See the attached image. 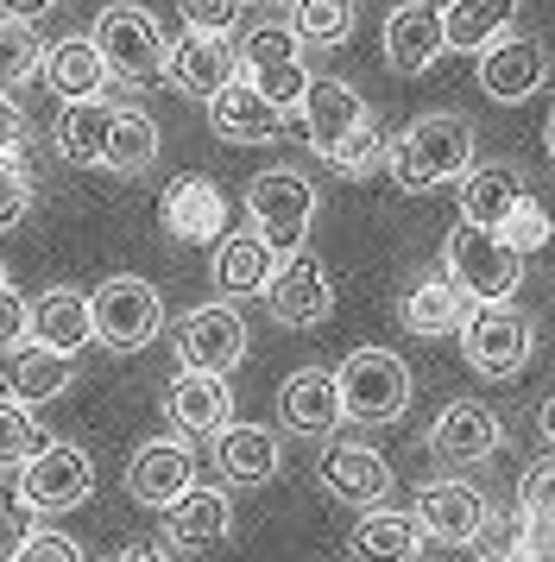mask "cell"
Wrapping results in <instances>:
<instances>
[{"instance_id": "1", "label": "cell", "mask_w": 555, "mask_h": 562, "mask_svg": "<svg viewBox=\"0 0 555 562\" xmlns=\"http://www.w3.org/2000/svg\"><path fill=\"white\" fill-rule=\"evenodd\" d=\"M467 165H474V127L461 114H417L385 146V171L398 178L404 196H429V190L454 183Z\"/></svg>"}, {"instance_id": "2", "label": "cell", "mask_w": 555, "mask_h": 562, "mask_svg": "<svg viewBox=\"0 0 555 562\" xmlns=\"http://www.w3.org/2000/svg\"><path fill=\"white\" fill-rule=\"evenodd\" d=\"M89 38H95V52H101V64H107L114 82H126V89L165 82V52H171V38H165V26H158L151 7H139V0L101 7Z\"/></svg>"}, {"instance_id": "3", "label": "cell", "mask_w": 555, "mask_h": 562, "mask_svg": "<svg viewBox=\"0 0 555 562\" xmlns=\"http://www.w3.org/2000/svg\"><path fill=\"white\" fill-rule=\"evenodd\" d=\"M442 266L474 304H505L524 284V254L499 228H479V222H454L449 240H442Z\"/></svg>"}, {"instance_id": "4", "label": "cell", "mask_w": 555, "mask_h": 562, "mask_svg": "<svg viewBox=\"0 0 555 562\" xmlns=\"http://www.w3.org/2000/svg\"><path fill=\"white\" fill-rule=\"evenodd\" d=\"M89 316H95V341L101 348H114V355H146L151 341L165 335V297H158V284L133 279H101L89 291Z\"/></svg>"}, {"instance_id": "5", "label": "cell", "mask_w": 555, "mask_h": 562, "mask_svg": "<svg viewBox=\"0 0 555 562\" xmlns=\"http://www.w3.org/2000/svg\"><path fill=\"white\" fill-rule=\"evenodd\" d=\"M247 222L265 240H272V254H297L303 240H309V222H316V183L291 171V165H272V171H259L247 183Z\"/></svg>"}, {"instance_id": "6", "label": "cell", "mask_w": 555, "mask_h": 562, "mask_svg": "<svg viewBox=\"0 0 555 562\" xmlns=\"http://www.w3.org/2000/svg\"><path fill=\"white\" fill-rule=\"evenodd\" d=\"M335 385H341V411L348 424H392L410 405V367H404L392 348H353L341 367H335Z\"/></svg>"}, {"instance_id": "7", "label": "cell", "mask_w": 555, "mask_h": 562, "mask_svg": "<svg viewBox=\"0 0 555 562\" xmlns=\"http://www.w3.org/2000/svg\"><path fill=\"white\" fill-rule=\"evenodd\" d=\"M530 348H536V329H530V316L511 297L505 304H474L467 323H461V355H467V367L479 380H518Z\"/></svg>"}, {"instance_id": "8", "label": "cell", "mask_w": 555, "mask_h": 562, "mask_svg": "<svg viewBox=\"0 0 555 562\" xmlns=\"http://www.w3.org/2000/svg\"><path fill=\"white\" fill-rule=\"evenodd\" d=\"M13 474H20V493L32 499V512H76L95 493V461H89V449H76V442H45Z\"/></svg>"}, {"instance_id": "9", "label": "cell", "mask_w": 555, "mask_h": 562, "mask_svg": "<svg viewBox=\"0 0 555 562\" xmlns=\"http://www.w3.org/2000/svg\"><path fill=\"white\" fill-rule=\"evenodd\" d=\"M247 341H252L247 316L234 310V297L183 310V323H177V360L183 367H202V373H234L247 360Z\"/></svg>"}, {"instance_id": "10", "label": "cell", "mask_w": 555, "mask_h": 562, "mask_svg": "<svg viewBox=\"0 0 555 562\" xmlns=\"http://www.w3.org/2000/svg\"><path fill=\"white\" fill-rule=\"evenodd\" d=\"M265 304H272V316L284 329H316V323L335 316V279H328L322 259L297 247V254L278 259L272 284H265Z\"/></svg>"}, {"instance_id": "11", "label": "cell", "mask_w": 555, "mask_h": 562, "mask_svg": "<svg viewBox=\"0 0 555 562\" xmlns=\"http://www.w3.org/2000/svg\"><path fill=\"white\" fill-rule=\"evenodd\" d=\"M240 77V45H234V32H190L177 38L171 52H165V82H171L177 95H196L208 102L215 89Z\"/></svg>"}, {"instance_id": "12", "label": "cell", "mask_w": 555, "mask_h": 562, "mask_svg": "<svg viewBox=\"0 0 555 562\" xmlns=\"http://www.w3.org/2000/svg\"><path fill=\"white\" fill-rule=\"evenodd\" d=\"M410 512H417L423 537L449 543V550L479 543L486 525H492V499H486L479 486H467V481H423V493H417V506Z\"/></svg>"}, {"instance_id": "13", "label": "cell", "mask_w": 555, "mask_h": 562, "mask_svg": "<svg viewBox=\"0 0 555 562\" xmlns=\"http://www.w3.org/2000/svg\"><path fill=\"white\" fill-rule=\"evenodd\" d=\"M543 82H550V52H543L536 38L499 32V38L479 52V89H486V102L518 108V102H530Z\"/></svg>"}, {"instance_id": "14", "label": "cell", "mask_w": 555, "mask_h": 562, "mask_svg": "<svg viewBox=\"0 0 555 562\" xmlns=\"http://www.w3.org/2000/svg\"><path fill=\"white\" fill-rule=\"evenodd\" d=\"M297 121H303V139H309V153L328 158L348 133H360L373 114H366V95L353 89V82L341 77H309V89H303L297 102Z\"/></svg>"}, {"instance_id": "15", "label": "cell", "mask_w": 555, "mask_h": 562, "mask_svg": "<svg viewBox=\"0 0 555 562\" xmlns=\"http://www.w3.org/2000/svg\"><path fill=\"white\" fill-rule=\"evenodd\" d=\"M316 481L341 506H378L392 493V461L378 456V449H366V442H322Z\"/></svg>"}, {"instance_id": "16", "label": "cell", "mask_w": 555, "mask_h": 562, "mask_svg": "<svg viewBox=\"0 0 555 562\" xmlns=\"http://www.w3.org/2000/svg\"><path fill=\"white\" fill-rule=\"evenodd\" d=\"M499 411L479 405V398H454V405H442V417L429 424V456L449 461V468H474V461L499 456Z\"/></svg>"}, {"instance_id": "17", "label": "cell", "mask_w": 555, "mask_h": 562, "mask_svg": "<svg viewBox=\"0 0 555 562\" xmlns=\"http://www.w3.org/2000/svg\"><path fill=\"white\" fill-rule=\"evenodd\" d=\"M442 52H449V38H442V7H429V0L392 7V20H385V64H392L398 77L435 70Z\"/></svg>"}, {"instance_id": "18", "label": "cell", "mask_w": 555, "mask_h": 562, "mask_svg": "<svg viewBox=\"0 0 555 562\" xmlns=\"http://www.w3.org/2000/svg\"><path fill=\"white\" fill-rule=\"evenodd\" d=\"M190 486H196V456H190V442H177V436L139 442V456L126 468V493H133L139 506L165 512L177 493H190Z\"/></svg>"}, {"instance_id": "19", "label": "cell", "mask_w": 555, "mask_h": 562, "mask_svg": "<svg viewBox=\"0 0 555 562\" xmlns=\"http://www.w3.org/2000/svg\"><path fill=\"white\" fill-rule=\"evenodd\" d=\"M208 127L222 133L227 146H272L278 133H284V108L265 102L247 77H234L227 89L208 95Z\"/></svg>"}, {"instance_id": "20", "label": "cell", "mask_w": 555, "mask_h": 562, "mask_svg": "<svg viewBox=\"0 0 555 562\" xmlns=\"http://www.w3.org/2000/svg\"><path fill=\"white\" fill-rule=\"evenodd\" d=\"M227 537H234V506H227L222 486H190V493H177L171 506H165V543H171L177 557L215 550Z\"/></svg>"}, {"instance_id": "21", "label": "cell", "mask_w": 555, "mask_h": 562, "mask_svg": "<svg viewBox=\"0 0 555 562\" xmlns=\"http://www.w3.org/2000/svg\"><path fill=\"white\" fill-rule=\"evenodd\" d=\"M278 417H284V430L297 436H328L348 424V411H341V385L328 367H297L291 380L278 385Z\"/></svg>"}, {"instance_id": "22", "label": "cell", "mask_w": 555, "mask_h": 562, "mask_svg": "<svg viewBox=\"0 0 555 562\" xmlns=\"http://www.w3.org/2000/svg\"><path fill=\"white\" fill-rule=\"evenodd\" d=\"M165 411L183 436H215L234 424V385L227 373H202V367H183L165 392Z\"/></svg>"}, {"instance_id": "23", "label": "cell", "mask_w": 555, "mask_h": 562, "mask_svg": "<svg viewBox=\"0 0 555 562\" xmlns=\"http://www.w3.org/2000/svg\"><path fill=\"white\" fill-rule=\"evenodd\" d=\"M158 209H165V234L183 247H215L227 234V196L208 178H177Z\"/></svg>"}, {"instance_id": "24", "label": "cell", "mask_w": 555, "mask_h": 562, "mask_svg": "<svg viewBox=\"0 0 555 562\" xmlns=\"http://www.w3.org/2000/svg\"><path fill=\"white\" fill-rule=\"evenodd\" d=\"M272 272H278V254L259 228H240V234H222V240H215L208 279H215L222 297H265Z\"/></svg>"}, {"instance_id": "25", "label": "cell", "mask_w": 555, "mask_h": 562, "mask_svg": "<svg viewBox=\"0 0 555 562\" xmlns=\"http://www.w3.org/2000/svg\"><path fill=\"white\" fill-rule=\"evenodd\" d=\"M70 385H76V355H57V348H38V341L7 348L0 392H13V398H25V405H57Z\"/></svg>"}, {"instance_id": "26", "label": "cell", "mask_w": 555, "mask_h": 562, "mask_svg": "<svg viewBox=\"0 0 555 562\" xmlns=\"http://www.w3.org/2000/svg\"><path fill=\"white\" fill-rule=\"evenodd\" d=\"M25 341L38 348H57V355H82L95 341V316H89V297L70 291V284H50L45 297H32V323H25Z\"/></svg>"}, {"instance_id": "27", "label": "cell", "mask_w": 555, "mask_h": 562, "mask_svg": "<svg viewBox=\"0 0 555 562\" xmlns=\"http://www.w3.org/2000/svg\"><path fill=\"white\" fill-rule=\"evenodd\" d=\"M215 442V468H222L234 486H265L284 468V442H278V430H265V424H227V430L208 436Z\"/></svg>"}, {"instance_id": "28", "label": "cell", "mask_w": 555, "mask_h": 562, "mask_svg": "<svg viewBox=\"0 0 555 562\" xmlns=\"http://www.w3.org/2000/svg\"><path fill=\"white\" fill-rule=\"evenodd\" d=\"M353 562H410L423 550V525H417V512H398V506H360V525L348 537Z\"/></svg>"}, {"instance_id": "29", "label": "cell", "mask_w": 555, "mask_h": 562, "mask_svg": "<svg viewBox=\"0 0 555 562\" xmlns=\"http://www.w3.org/2000/svg\"><path fill=\"white\" fill-rule=\"evenodd\" d=\"M38 77L57 102H89V95H107V64H101L95 38H57L45 45V64H38Z\"/></svg>"}, {"instance_id": "30", "label": "cell", "mask_w": 555, "mask_h": 562, "mask_svg": "<svg viewBox=\"0 0 555 562\" xmlns=\"http://www.w3.org/2000/svg\"><path fill=\"white\" fill-rule=\"evenodd\" d=\"M467 310H474V297L461 291V284L442 272V279H417L410 291H404V329L423 335V341H442V335H461V323H467Z\"/></svg>"}, {"instance_id": "31", "label": "cell", "mask_w": 555, "mask_h": 562, "mask_svg": "<svg viewBox=\"0 0 555 562\" xmlns=\"http://www.w3.org/2000/svg\"><path fill=\"white\" fill-rule=\"evenodd\" d=\"M454 183H461V222H479V228H505V215L530 196L518 165H467Z\"/></svg>"}, {"instance_id": "32", "label": "cell", "mask_w": 555, "mask_h": 562, "mask_svg": "<svg viewBox=\"0 0 555 562\" xmlns=\"http://www.w3.org/2000/svg\"><path fill=\"white\" fill-rule=\"evenodd\" d=\"M158 165V121L146 108L114 102V127H107V153H101V171L114 178H146Z\"/></svg>"}, {"instance_id": "33", "label": "cell", "mask_w": 555, "mask_h": 562, "mask_svg": "<svg viewBox=\"0 0 555 562\" xmlns=\"http://www.w3.org/2000/svg\"><path fill=\"white\" fill-rule=\"evenodd\" d=\"M107 127H114V102L107 95H89V102H64L57 114V158L64 165H101L107 153Z\"/></svg>"}, {"instance_id": "34", "label": "cell", "mask_w": 555, "mask_h": 562, "mask_svg": "<svg viewBox=\"0 0 555 562\" xmlns=\"http://www.w3.org/2000/svg\"><path fill=\"white\" fill-rule=\"evenodd\" d=\"M511 7H518V0H449V7H442V38H449V52L479 57L505 26H511Z\"/></svg>"}, {"instance_id": "35", "label": "cell", "mask_w": 555, "mask_h": 562, "mask_svg": "<svg viewBox=\"0 0 555 562\" xmlns=\"http://www.w3.org/2000/svg\"><path fill=\"white\" fill-rule=\"evenodd\" d=\"M38 64H45V38H38V26L20 20V13H0V89H7V95L25 89V82L38 77Z\"/></svg>"}, {"instance_id": "36", "label": "cell", "mask_w": 555, "mask_h": 562, "mask_svg": "<svg viewBox=\"0 0 555 562\" xmlns=\"http://www.w3.org/2000/svg\"><path fill=\"white\" fill-rule=\"evenodd\" d=\"M353 0H291V32H297L303 45H316V52H328V45H348L353 38Z\"/></svg>"}, {"instance_id": "37", "label": "cell", "mask_w": 555, "mask_h": 562, "mask_svg": "<svg viewBox=\"0 0 555 562\" xmlns=\"http://www.w3.org/2000/svg\"><path fill=\"white\" fill-rule=\"evenodd\" d=\"M45 442H50V430H45V417H38V405L0 392V468H20V461L38 456Z\"/></svg>"}, {"instance_id": "38", "label": "cell", "mask_w": 555, "mask_h": 562, "mask_svg": "<svg viewBox=\"0 0 555 562\" xmlns=\"http://www.w3.org/2000/svg\"><path fill=\"white\" fill-rule=\"evenodd\" d=\"M291 57H303V38L291 32V20L284 26L265 20V26H252L240 38V70H265V64H291Z\"/></svg>"}, {"instance_id": "39", "label": "cell", "mask_w": 555, "mask_h": 562, "mask_svg": "<svg viewBox=\"0 0 555 562\" xmlns=\"http://www.w3.org/2000/svg\"><path fill=\"white\" fill-rule=\"evenodd\" d=\"M32 531H38V512H32V499L20 493V474H13V481H0V562L20 557Z\"/></svg>"}, {"instance_id": "40", "label": "cell", "mask_w": 555, "mask_h": 562, "mask_svg": "<svg viewBox=\"0 0 555 562\" xmlns=\"http://www.w3.org/2000/svg\"><path fill=\"white\" fill-rule=\"evenodd\" d=\"M385 146H392V139H385V133H378L373 121H366L360 133H348V139H341V146L328 153V165H335L341 178H373L378 165H385Z\"/></svg>"}, {"instance_id": "41", "label": "cell", "mask_w": 555, "mask_h": 562, "mask_svg": "<svg viewBox=\"0 0 555 562\" xmlns=\"http://www.w3.org/2000/svg\"><path fill=\"white\" fill-rule=\"evenodd\" d=\"M518 512H524L530 525H555V456L530 461L524 474H518Z\"/></svg>"}, {"instance_id": "42", "label": "cell", "mask_w": 555, "mask_h": 562, "mask_svg": "<svg viewBox=\"0 0 555 562\" xmlns=\"http://www.w3.org/2000/svg\"><path fill=\"white\" fill-rule=\"evenodd\" d=\"M499 234L530 259V254H543V247H550V215H543V203H536V196H524V203L505 215V228H499Z\"/></svg>"}, {"instance_id": "43", "label": "cell", "mask_w": 555, "mask_h": 562, "mask_svg": "<svg viewBox=\"0 0 555 562\" xmlns=\"http://www.w3.org/2000/svg\"><path fill=\"white\" fill-rule=\"evenodd\" d=\"M25 209H32V178H25L20 153H7V158H0V234L20 228Z\"/></svg>"}, {"instance_id": "44", "label": "cell", "mask_w": 555, "mask_h": 562, "mask_svg": "<svg viewBox=\"0 0 555 562\" xmlns=\"http://www.w3.org/2000/svg\"><path fill=\"white\" fill-rule=\"evenodd\" d=\"M240 7L247 0H177V13H183L190 32H234L240 26Z\"/></svg>"}, {"instance_id": "45", "label": "cell", "mask_w": 555, "mask_h": 562, "mask_svg": "<svg viewBox=\"0 0 555 562\" xmlns=\"http://www.w3.org/2000/svg\"><path fill=\"white\" fill-rule=\"evenodd\" d=\"M13 562H89V557H82V543L70 531H32Z\"/></svg>"}, {"instance_id": "46", "label": "cell", "mask_w": 555, "mask_h": 562, "mask_svg": "<svg viewBox=\"0 0 555 562\" xmlns=\"http://www.w3.org/2000/svg\"><path fill=\"white\" fill-rule=\"evenodd\" d=\"M25 323H32V304H25L13 284H0V355L25 341Z\"/></svg>"}, {"instance_id": "47", "label": "cell", "mask_w": 555, "mask_h": 562, "mask_svg": "<svg viewBox=\"0 0 555 562\" xmlns=\"http://www.w3.org/2000/svg\"><path fill=\"white\" fill-rule=\"evenodd\" d=\"M20 146H25V114H20V102L0 89V158L20 153Z\"/></svg>"}, {"instance_id": "48", "label": "cell", "mask_w": 555, "mask_h": 562, "mask_svg": "<svg viewBox=\"0 0 555 562\" xmlns=\"http://www.w3.org/2000/svg\"><path fill=\"white\" fill-rule=\"evenodd\" d=\"M114 562H177V550L171 543H126Z\"/></svg>"}, {"instance_id": "49", "label": "cell", "mask_w": 555, "mask_h": 562, "mask_svg": "<svg viewBox=\"0 0 555 562\" xmlns=\"http://www.w3.org/2000/svg\"><path fill=\"white\" fill-rule=\"evenodd\" d=\"M0 7H7V13H20V20H38V13H50L57 0H0Z\"/></svg>"}, {"instance_id": "50", "label": "cell", "mask_w": 555, "mask_h": 562, "mask_svg": "<svg viewBox=\"0 0 555 562\" xmlns=\"http://www.w3.org/2000/svg\"><path fill=\"white\" fill-rule=\"evenodd\" d=\"M536 430H543V442H550V449H555V398H550V405H543V417H536Z\"/></svg>"}, {"instance_id": "51", "label": "cell", "mask_w": 555, "mask_h": 562, "mask_svg": "<svg viewBox=\"0 0 555 562\" xmlns=\"http://www.w3.org/2000/svg\"><path fill=\"white\" fill-rule=\"evenodd\" d=\"M543 146H550V158H555V108H550V127H543Z\"/></svg>"}, {"instance_id": "52", "label": "cell", "mask_w": 555, "mask_h": 562, "mask_svg": "<svg viewBox=\"0 0 555 562\" xmlns=\"http://www.w3.org/2000/svg\"><path fill=\"white\" fill-rule=\"evenodd\" d=\"M0 284H13V279H7V259H0Z\"/></svg>"}, {"instance_id": "53", "label": "cell", "mask_w": 555, "mask_h": 562, "mask_svg": "<svg viewBox=\"0 0 555 562\" xmlns=\"http://www.w3.org/2000/svg\"><path fill=\"white\" fill-rule=\"evenodd\" d=\"M247 7H278V0H247Z\"/></svg>"}]
</instances>
